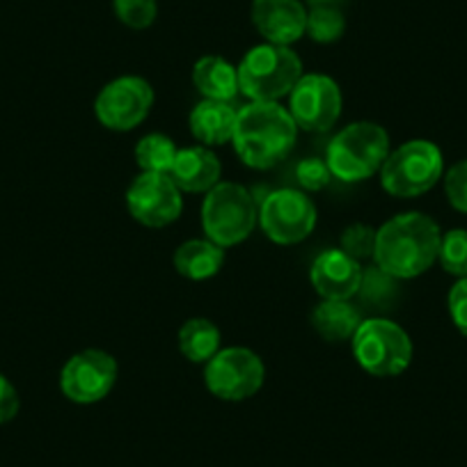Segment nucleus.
<instances>
[{
    "label": "nucleus",
    "instance_id": "19",
    "mask_svg": "<svg viewBox=\"0 0 467 467\" xmlns=\"http://www.w3.org/2000/svg\"><path fill=\"white\" fill-rule=\"evenodd\" d=\"M192 85L204 99L213 101H229L241 92L239 71L232 62L220 56H204L192 65Z\"/></svg>",
    "mask_w": 467,
    "mask_h": 467
},
{
    "label": "nucleus",
    "instance_id": "23",
    "mask_svg": "<svg viewBox=\"0 0 467 467\" xmlns=\"http://www.w3.org/2000/svg\"><path fill=\"white\" fill-rule=\"evenodd\" d=\"M346 19L337 7L312 5L307 12V35L317 44H332L344 35Z\"/></svg>",
    "mask_w": 467,
    "mask_h": 467
},
{
    "label": "nucleus",
    "instance_id": "12",
    "mask_svg": "<svg viewBox=\"0 0 467 467\" xmlns=\"http://www.w3.org/2000/svg\"><path fill=\"white\" fill-rule=\"evenodd\" d=\"M119 376L115 358L101 348L78 350L60 371V389L71 403L92 406L112 392Z\"/></svg>",
    "mask_w": 467,
    "mask_h": 467
},
{
    "label": "nucleus",
    "instance_id": "30",
    "mask_svg": "<svg viewBox=\"0 0 467 467\" xmlns=\"http://www.w3.org/2000/svg\"><path fill=\"white\" fill-rule=\"evenodd\" d=\"M21 406L19 392H16L15 385L7 380V376L0 374V424H7L16 417Z\"/></svg>",
    "mask_w": 467,
    "mask_h": 467
},
{
    "label": "nucleus",
    "instance_id": "3",
    "mask_svg": "<svg viewBox=\"0 0 467 467\" xmlns=\"http://www.w3.org/2000/svg\"><path fill=\"white\" fill-rule=\"evenodd\" d=\"M389 151V133L380 124L353 122L327 142L326 163L332 177L356 183L379 174Z\"/></svg>",
    "mask_w": 467,
    "mask_h": 467
},
{
    "label": "nucleus",
    "instance_id": "7",
    "mask_svg": "<svg viewBox=\"0 0 467 467\" xmlns=\"http://www.w3.org/2000/svg\"><path fill=\"white\" fill-rule=\"evenodd\" d=\"M442 151L431 140H408L399 150L389 151L380 168V186L388 195L412 200L429 192L442 179Z\"/></svg>",
    "mask_w": 467,
    "mask_h": 467
},
{
    "label": "nucleus",
    "instance_id": "24",
    "mask_svg": "<svg viewBox=\"0 0 467 467\" xmlns=\"http://www.w3.org/2000/svg\"><path fill=\"white\" fill-rule=\"evenodd\" d=\"M438 262L444 273L453 277H467V229H449L440 241Z\"/></svg>",
    "mask_w": 467,
    "mask_h": 467
},
{
    "label": "nucleus",
    "instance_id": "16",
    "mask_svg": "<svg viewBox=\"0 0 467 467\" xmlns=\"http://www.w3.org/2000/svg\"><path fill=\"white\" fill-rule=\"evenodd\" d=\"M170 177L182 192L206 195L213 186H218L223 177V163L211 147L192 145L177 151Z\"/></svg>",
    "mask_w": 467,
    "mask_h": 467
},
{
    "label": "nucleus",
    "instance_id": "25",
    "mask_svg": "<svg viewBox=\"0 0 467 467\" xmlns=\"http://www.w3.org/2000/svg\"><path fill=\"white\" fill-rule=\"evenodd\" d=\"M117 21L131 30H147L159 16L156 0H112Z\"/></svg>",
    "mask_w": 467,
    "mask_h": 467
},
{
    "label": "nucleus",
    "instance_id": "4",
    "mask_svg": "<svg viewBox=\"0 0 467 467\" xmlns=\"http://www.w3.org/2000/svg\"><path fill=\"white\" fill-rule=\"evenodd\" d=\"M239 89L250 101H280L303 76V62L291 47L257 44L236 65Z\"/></svg>",
    "mask_w": 467,
    "mask_h": 467
},
{
    "label": "nucleus",
    "instance_id": "2",
    "mask_svg": "<svg viewBox=\"0 0 467 467\" xmlns=\"http://www.w3.org/2000/svg\"><path fill=\"white\" fill-rule=\"evenodd\" d=\"M298 127L280 101H250L236 112L234 151L253 170H271L294 150Z\"/></svg>",
    "mask_w": 467,
    "mask_h": 467
},
{
    "label": "nucleus",
    "instance_id": "18",
    "mask_svg": "<svg viewBox=\"0 0 467 467\" xmlns=\"http://www.w3.org/2000/svg\"><path fill=\"white\" fill-rule=\"evenodd\" d=\"M172 266L186 280H211L223 271L224 248H220L209 239H191L174 250Z\"/></svg>",
    "mask_w": 467,
    "mask_h": 467
},
{
    "label": "nucleus",
    "instance_id": "5",
    "mask_svg": "<svg viewBox=\"0 0 467 467\" xmlns=\"http://www.w3.org/2000/svg\"><path fill=\"white\" fill-rule=\"evenodd\" d=\"M259 224V206L253 192L241 183L220 182L202 204V229L220 248H234L250 239Z\"/></svg>",
    "mask_w": 467,
    "mask_h": 467
},
{
    "label": "nucleus",
    "instance_id": "8",
    "mask_svg": "<svg viewBox=\"0 0 467 467\" xmlns=\"http://www.w3.org/2000/svg\"><path fill=\"white\" fill-rule=\"evenodd\" d=\"M266 380V367L253 348H220L204 365V385L215 399L239 403L253 399Z\"/></svg>",
    "mask_w": 467,
    "mask_h": 467
},
{
    "label": "nucleus",
    "instance_id": "20",
    "mask_svg": "<svg viewBox=\"0 0 467 467\" xmlns=\"http://www.w3.org/2000/svg\"><path fill=\"white\" fill-rule=\"evenodd\" d=\"M360 323V312L350 305V300H321L312 312L314 330L330 344L353 339Z\"/></svg>",
    "mask_w": 467,
    "mask_h": 467
},
{
    "label": "nucleus",
    "instance_id": "1",
    "mask_svg": "<svg viewBox=\"0 0 467 467\" xmlns=\"http://www.w3.org/2000/svg\"><path fill=\"white\" fill-rule=\"evenodd\" d=\"M442 232L431 215L408 211L376 229L374 262L392 280L420 277L438 262Z\"/></svg>",
    "mask_w": 467,
    "mask_h": 467
},
{
    "label": "nucleus",
    "instance_id": "29",
    "mask_svg": "<svg viewBox=\"0 0 467 467\" xmlns=\"http://www.w3.org/2000/svg\"><path fill=\"white\" fill-rule=\"evenodd\" d=\"M449 317H451L453 326L461 332L462 337H467V277H461L456 285L449 291Z\"/></svg>",
    "mask_w": 467,
    "mask_h": 467
},
{
    "label": "nucleus",
    "instance_id": "13",
    "mask_svg": "<svg viewBox=\"0 0 467 467\" xmlns=\"http://www.w3.org/2000/svg\"><path fill=\"white\" fill-rule=\"evenodd\" d=\"M182 195L170 174L140 172L127 188V209L142 227L163 229L182 218Z\"/></svg>",
    "mask_w": 467,
    "mask_h": 467
},
{
    "label": "nucleus",
    "instance_id": "22",
    "mask_svg": "<svg viewBox=\"0 0 467 467\" xmlns=\"http://www.w3.org/2000/svg\"><path fill=\"white\" fill-rule=\"evenodd\" d=\"M177 151L179 147L174 145L170 136H165V133H147L145 138L138 140L133 156H136L140 172L170 174L174 159H177Z\"/></svg>",
    "mask_w": 467,
    "mask_h": 467
},
{
    "label": "nucleus",
    "instance_id": "26",
    "mask_svg": "<svg viewBox=\"0 0 467 467\" xmlns=\"http://www.w3.org/2000/svg\"><path fill=\"white\" fill-rule=\"evenodd\" d=\"M339 248L356 262L374 257L376 248V229L365 223H353L341 232Z\"/></svg>",
    "mask_w": 467,
    "mask_h": 467
},
{
    "label": "nucleus",
    "instance_id": "11",
    "mask_svg": "<svg viewBox=\"0 0 467 467\" xmlns=\"http://www.w3.org/2000/svg\"><path fill=\"white\" fill-rule=\"evenodd\" d=\"M344 108V94L335 78L326 74H303L289 94L286 110L298 131L326 133L337 124Z\"/></svg>",
    "mask_w": 467,
    "mask_h": 467
},
{
    "label": "nucleus",
    "instance_id": "10",
    "mask_svg": "<svg viewBox=\"0 0 467 467\" xmlns=\"http://www.w3.org/2000/svg\"><path fill=\"white\" fill-rule=\"evenodd\" d=\"M317 206L305 191L277 188L259 204V224L277 245L303 244L317 227Z\"/></svg>",
    "mask_w": 467,
    "mask_h": 467
},
{
    "label": "nucleus",
    "instance_id": "15",
    "mask_svg": "<svg viewBox=\"0 0 467 467\" xmlns=\"http://www.w3.org/2000/svg\"><path fill=\"white\" fill-rule=\"evenodd\" d=\"M250 16L268 44L291 47L307 35V10L300 0H253Z\"/></svg>",
    "mask_w": 467,
    "mask_h": 467
},
{
    "label": "nucleus",
    "instance_id": "17",
    "mask_svg": "<svg viewBox=\"0 0 467 467\" xmlns=\"http://www.w3.org/2000/svg\"><path fill=\"white\" fill-rule=\"evenodd\" d=\"M236 112L229 101H213L202 99L188 115V127L192 138L204 147H218L232 142L234 127H236Z\"/></svg>",
    "mask_w": 467,
    "mask_h": 467
},
{
    "label": "nucleus",
    "instance_id": "28",
    "mask_svg": "<svg viewBox=\"0 0 467 467\" xmlns=\"http://www.w3.org/2000/svg\"><path fill=\"white\" fill-rule=\"evenodd\" d=\"M444 192H447L449 204L461 213H467V159L458 161L456 165L444 174Z\"/></svg>",
    "mask_w": 467,
    "mask_h": 467
},
{
    "label": "nucleus",
    "instance_id": "27",
    "mask_svg": "<svg viewBox=\"0 0 467 467\" xmlns=\"http://www.w3.org/2000/svg\"><path fill=\"white\" fill-rule=\"evenodd\" d=\"M296 179H298L303 191L318 192L330 183L332 172L327 168L326 159H303L296 165Z\"/></svg>",
    "mask_w": 467,
    "mask_h": 467
},
{
    "label": "nucleus",
    "instance_id": "9",
    "mask_svg": "<svg viewBox=\"0 0 467 467\" xmlns=\"http://www.w3.org/2000/svg\"><path fill=\"white\" fill-rule=\"evenodd\" d=\"M154 88L142 76H119L94 99V115L108 131L127 133L140 127L154 108Z\"/></svg>",
    "mask_w": 467,
    "mask_h": 467
},
{
    "label": "nucleus",
    "instance_id": "6",
    "mask_svg": "<svg viewBox=\"0 0 467 467\" xmlns=\"http://www.w3.org/2000/svg\"><path fill=\"white\" fill-rule=\"evenodd\" d=\"M356 362L376 379L401 376L412 362V339L389 318H362L350 339Z\"/></svg>",
    "mask_w": 467,
    "mask_h": 467
},
{
    "label": "nucleus",
    "instance_id": "14",
    "mask_svg": "<svg viewBox=\"0 0 467 467\" xmlns=\"http://www.w3.org/2000/svg\"><path fill=\"white\" fill-rule=\"evenodd\" d=\"M362 264L341 248L318 254L309 268V282L321 300H350L362 289Z\"/></svg>",
    "mask_w": 467,
    "mask_h": 467
},
{
    "label": "nucleus",
    "instance_id": "21",
    "mask_svg": "<svg viewBox=\"0 0 467 467\" xmlns=\"http://www.w3.org/2000/svg\"><path fill=\"white\" fill-rule=\"evenodd\" d=\"M177 344L182 356L192 365H206L223 348L220 327L211 318L192 317L179 327Z\"/></svg>",
    "mask_w": 467,
    "mask_h": 467
}]
</instances>
